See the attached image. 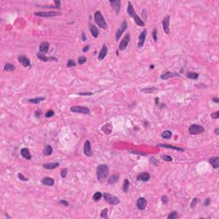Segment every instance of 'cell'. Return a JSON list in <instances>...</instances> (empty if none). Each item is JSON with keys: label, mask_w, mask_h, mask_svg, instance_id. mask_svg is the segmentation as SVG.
<instances>
[{"label": "cell", "mask_w": 219, "mask_h": 219, "mask_svg": "<svg viewBox=\"0 0 219 219\" xmlns=\"http://www.w3.org/2000/svg\"><path fill=\"white\" fill-rule=\"evenodd\" d=\"M97 178L98 181L101 183L105 182L109 177L110 175V168L107 164H100L97 167Z\"/></svg>", "instance_id": "cell-1"}, {"label": "cell", "mask_w": 219, "mask_h": 219, "mask_svg": "<svg viewBox=\"0 0 219 219\" xmlns=\"http://www.w3.org/2000/svg\"><path fill=\"white\" fill-rule=\"evenodd\" d=\"M128 10V15H129L130 17H133V21H134L135 24L138 25V26H140V27H144L145 26L144 21H142L137 15V14H136V12H135V10H134V9H133V4H132L131 2H128V10Z\"/></svg>", "instance_id": "cell-2"}, {"label": "cell", "mask_w": 219, "mask_h": 219, "mask_svg": "<svg viewBox=\"0 0 219 219\" xmlns=\"http://www.w3.org/2000/svg\"><path fill=\"white\" fill-rule=\"evenodd\" d=\"M94 19H95V22L98 25V27H101V28L106 30L107 29V23L106 22H105V18H104L102 13L100 12V11H96L95 13H94Z\"/></svg>", "instance_id": "cell-3"}, {"label": "cell", "mask_w": 219, "mask_h": 219, "mask_svg": "<svg viewBox=\"0 0 219 219\" xmlns=\"http://www.w3.org/2000/svg\"><path fill=\"white\" fill-rule=\"evenodd\" d=\"M103 197L104 199H105V201L109 203L110 205H112V206H116L120 203V199L116 196H114L110 193H103Z\"/></svg>", "instance_id": "cell-4"}, {"label": "cell", "mask_w": 219, "mask_h": 219, "mask_svg": "<svg viewBox=\"0 0 219 219\" xmlns=\"http://www.w3.org/2000/svg\"><path fill=\"white\" fill-rule=\"evenodd\" d=\"M70 110L74 113H80V114L84 115H90L91 111L87 107L85 106H80V105H75L70 108Z\"/></svg>", "instance_id": "cell-5"}, {"label": "cell", "mask_w": 219, "mask_h": 219, "mask_svg": "<svg viewBox=\"0 0 219 219\" xmlns=\"http://www.w3.org/2000/svg\"><path fill=\"white\" fill-rule=\"evenodd\" d=\"M188 131L191 134L193 135H196V134H199V133H202L205 131V128L201 125H199V124H193L189 127L188 128Z\"/></svg>", "instance_id": "cell-6"}, {"label": "cell", "mask_w": 219, "mask_h": 219, "mask_svg": "<svg viewBox=\"0 0 219 219\" xmlns=\"http://www.w3.org/2000/svg\"><path fill=\"white\" fill-rule=\"evenodd\" d=\"M34 15L37 16H41V17H53L57 16V15H60L61 13L60 12H54V11H48V12H34Z\"/></svg>", "instance_id": "cell-7"}, {"label": "cell", "mask_w": 219, "mask_h": 219, "mask_svg": "<svg viewBox=\"0 0 219 219\" xmlns=\"http://www.w3.org/2000/svg\"><path fill=\"white\" fill-rule=\"evenodd\" d=\"M130 41V34L128 33L126 34V36L123 38V40L120 42L119 44V50H121V52H123V50H124L127 48V46H128V43H129Z\"/></svg>", "instance_id": "cell-8"}, {"label": "cell", "mask_w": 219, "mask_h": 219, "mask_svg": "<svg viewBox=\"0 0 219 219\" xmlns=\"http://www.w3.org/2000/svg\"><path fill=\"white\" fill-rule=\"evenodd\" d=\"M170 15H166L162 21L163 29V31H164V33L166 34H168V35H169L170 33Z\"/></svg>", "instance_id": "cell-9"}, {"label": "cell", "mask_w": 219, "mask_h": 219, "mask_svg": "<svg viewBox=\"0 0 219 219\" xmlns=\"http://www.w3.org/2000/svg\"><path fill=\"white\" fill-rule=\"evenodd\" d=\"M127 27H128V23H127L126 21H123V22H122L120 28L117 30L116 33V41H118V40H120V38H121L122 34L123 33V32H125V30L127 29Z\"/></svg>", "instance_id": "cell-10"}, {"label": "cell", "mask_w": 219, "mask_h": 219, "mask_svg": "<svg viewBox=\"0 0 219 219\" xmlns=\"http://www.w3.org/2000/svg\"><path fill=\"white\" fill-rule=\"evenodd\" d=\"M83 151H84L85 155L87 157H92L93 156V153L92 151V146H91V143H90L89 140H87L84 144V148H83Z\"/></svg>", "instance_id": "cell-11"}, {"label": "cell", "mask_w": 219, "mask_h": 219, "mask_svg": "<svg viewBox=\"0 0 219 219\" xmlns=\"http://www.w3.org/2000/svg\"><path fill=\"white\" fill-rule=\"evenodd\" d=\"M136 206L138 209L140 210V211H144L147 206V200L143 197L139 198L136 203Z\"/></svg>", "instance_id": "cell-12"}, {"label": "cell", "mask_w": 219, "mask_h": 219, "mask_svg": "<svg viewBox=\"0 0 219 219\" xmlns=\"http://www.w3.org/2000/svg\"><path fill=\"white\" fill-rule=\"evenodd\" d=\"M146 33L147 31L146 29H144L143 31L140 33V36H139V42H138V48H141L145 44V41H146Z\"/></svg>", "instance_id": "cell-13"}, {"label": "cell", "mask_w": 219, "mask_h": 219, "mask_svg": "<svg viewBox=\"0 0 219 219\" xmlns=\"http://www.w3.org/2000/svg\"><path fill=\"white\" fill-rule=\"evenodd\" d=\"M110 4L113 8V10L116 11V15L119 14L120 9H121V1H120V0H114V1H113V0H110Z\"/></svg>", "instance_id": "cell-14"}, {"label": "cell", "mask_w": 219, "mask_h": 219, "mask_svg": "<svg viewBox=\"0 0 219 219\" xmlns=\"http://www.w3.org/2000/svg\"><path fill=\"white\" fill-rule=\"evenodd\" d=\"M37 57L38 58L41 60L42 62H57L58 59L57 57H45V55H41L40 53H38L37 54Z\"/></svg>", "instance_id": "cell-15"}, {"label": "cell", "mask_w": 219, "mask_h": 219, "mask_svg": "<svg viewBox=\"0 0 219 219\" xmlns=\"http://www.w3.org/2000/svg\"><path fill=\"white\" fill-rule=\"evenodd\" d=\"M176 76H179V74H177L176 72H165L163 73L162 75H161V79L162 80H168V79H170V78H173V77H176Z\"/></svg>", "instance_id": "cell-16"}, {"label": "cell", "mask_w": 219, "mask_h": 219, "mask_svg": "<svg viewBox=\"0 0 219 219\" xmlns=\"http://www.w3.org/2000/svg\"><path fill=\"white\" fill-rule=\"evenodd\" d=\"M209 163L211 164L214 169H218L219 167V158L218 157H212L208 160Z\"/></svg>", "instance_id": "cell-17"}, {"label": "cell", "mask_w": 219, "mask_h": 219, "mask_svg": "<svg viewBox=\"0 0 219 219\" xmlns=\"http://www.w3.org/2000/svg\"><path fill=\"white\" fill-rule=\"evenodd\" d=\"M17 59H18V61L23 65V67H25V68L30 67V60L27 58V57H24V56H19Z\"/></svg>", "instance_id": "cell-18"}, {"label": "cell", "mask_w": 219, "mask_h": 219, "mask_svg": "<svg viewBox=\"0 0 219 219\" xmlns=\"http://www.w3.org/2000/svg\"><path fill=\"white\" fill-rule=\"evenodd\" d=\"M150 180V175L147 172H142L138 175L137 176V181H148Z\"/></svg>", "instance_id": "cell-19"}, {"label": "cell", "mask_w": 219, "mask_h": 219, "mask_svg": "<svg viewBox=\"0 0 219 219\" xmlns=\"http://www.w3.org/2000/svg\"><path fill=\"white\" fill-rule=\"evenodd\" d=\"M108 53V49H107V46L105 45H103L102 49H101L99 54H98V60L99 61H102V60H104L105 58V57H106V55Z\"/></svg>", "instance_id": "cell-20"}, {"label": "cell", "mask_w": 219, "mask_h": 219, "mask_svg": "<svg viewBox=\"0 0 219 219\" xmlns=\"http://www.w3.org/2000/svg\"><path fill=\"white\" fill-rule=\"evenodd\" d=\"M89 29H90V32H91L92 35H93L94 38H98V34H99V31H98V27H96V26H94L93 24H89Z\"/></svg>", "instance_id": "cell-21"}, {"label": "cell", "mask_w": 219, "mask_h": 219, "mask_svg": "<svg viewBox=\"0 0 219 219\" xmlns=\"http://www.w3.org/2000/svg\"><path fill=\"white\" fill-rule=\"evenodd\" d=\"M50 45L48 42H43L40 45V52L41 53H47L49 50Z\"/></svg>", "instance_id": "cell-22"}, {"label": "cell", "mask_w": 219, "mask_h": 219, "mask_svg": "<svg viewBox=\"0 0 219 219\" xmlns=\"http://www.w3.org/2000/svg\"><path fill=\"white\" fill-rule=\"evenodd\" d=\"M42 184L45 186H49V187H52L54 185V180L52 178H50V177H45V178H43L42 180Z\"/></svg>", "instance_id": "cell-23"}, {"label": "cell", "mask_w": 219, "mask_h": 219, "mask_svg": "<svg viewBox=\"0 0 219 219\" xmlns=\"http://www.w3.org/2000/svg\"><path fill=\"white\" fill-rule=\"evenodd\" d=\"M21 154H22V156L25 159L30 160L32 158L31 153H29V151L27 148H22V150H21Z\"/></svg>", "instance_id": "cell-24"}, {"label": "cell", "mask_w": 219, "mask_h": 219, "mask_svg": "<svg viewBox=\"0 0 219 219\" xmlns=\"http://www.w3.org/2000/svg\"><path fill=\"white\" fill-rule=\"evenodd\" d=\"M58 166H59L58 163H44L43 164V167L46 170H55V169H57Z\"/></svg>", "instance_id": "cell-25"}, {"label": "cell", "mask_w": 219, "mask_h": 219, "mask_svg": "<svg viewBox=\"0 0 219 219\" xmlns=\"http://www.w3.org/2000/svg\"><path fill=\"white\" fill-rule=\"evenodd\" d=\"M119 175L118 174H114L112 176H110L109 178H108V183L109 184H115L116 183L117 181H119Z\"/></svg>", "instance_id": "cell-26"}, {"label": "cell", "mask_w": 219, "mask_h": 219, "mask_svg": "<svg viewBox=\"0 0 219 219\" xmlns=\"http://www.w3.org/2000/svg\"><path fill=\"white\" fill-rule=\"evenodd\" d=\"M158 146L160 147H164V148H169V149H172L175 150V151H184L183 148H181V147H177V146H170V145H163V144H158Z\"/></svg>", "instance_id": "cell-27"}, {"label": "cell", "mask_w": 219, "mask_h": 219, "mask_svg": "<svg viewBox=\"0 0 219 219\" xmlns=\"http://www.w3.org/2000/svg\"><path fill=\"white\" fill-rule=\"evenodd\" d=\"M101 129H102L104 133H106V134H110V133H111L112 132V125L110 123H107L104 127H102Z\"/></svg>", "instance_id": "cell-28"}, {"label": "cell", "mask_w": 219, "mask_h": 219, "mask_svg": "<svg viewBox=\"0 0 219 219\" xmlns=\"http://www.w3.org/2000/svg\"><path fill=\"white\" fill-rule=\"evenodd\" d=\"M141 93H146V94H151V93H153L155 92L158 91V88L157 87H146V88H142L141 90Z\"/></svg>", "instance_id": "cell-29"}, {"label": "cell", "mask_w": 219, "mask_h": 219, "mask_svg": "<svg viewBox=\"0 0 219 219\" xmlns=\"http://www.w3.org/2000/svg\"><path fill=\"white\" fill-rule=\"evenodd\" d=\"M45 99V98L44 97H39V98H31V99H28V103H31V104H40L41 101H44Z\"/></svg>", "instance_id": "cell-30"}, {"label": "cell", "mask_w": 219, "mask_h": 219, "mask_svg": "<svg viewBox=\"0 0 219 219\" xmlns=\"http://www.w3.org/2000/svg\"><path fill=\"white\" fill-rule=\"evenodd\" d=\"M43 153H44V155L50 156V154L52 153V147L50 146H49V145H47V146H45V147L44 148Z\"/></svg>", "instance_id": "cell-31"}, {"label": "cell", "mask_w": 219, "mask_h": 219, "mask_svg": "<svg viewBox=\"0 0 219 219\" xmlns=\"http://www.w3.org/2000/svg\"><path fill=\"white\" fill-rule=\"evenodd\" d=\"M102 197H103V193H100V192H96V193L93 194V199L94 201L98 202V201H99L101 199H102Z\"/></svg>", "instance_id": "cell-32"}, {"label": "cell", "mask_w": 219, "mask_h": 219, "mask_svg": "<svg viewBox=\"0 0 219 219\" xmlns=\"http://www.w3.org/2000/svg\"><path fill=\"white\" fill-rule=\"evenodd\" d=\"M187 76L189 79L192 80H197L199 78V74L198 73H194V72H188L187 74Z\"/></svg>", "instance_id": "cell-33"}, {"label": "cell", "mask_w": 219, "mask_h": 219, "mask_svg": "<svg viewBox=\"0 0 219 219\" xmlns=\"http://www.w3.org/2000/svg\"><path fill=\"white\" fill-rule=\"evenodd\" d=\"M171 136H172V133H171V131H170V130H165L164 132L162 133V137L163 139L169 140L171 138Z\"/></svg>", "instance_id": "cell-34"}, {"label": "cell", "mask_w": 219, "mask_h": 219, "mask_svg": "<svg viewBox=\"0 0 219 219\" xmlns=\"http://www.w3.org/2000/svg\"><path fill=\"white\" fill-rule=\"evenodd\" d=\"M4 70L7 71V72H11V71L15 70V66L11 63H6L4 65Z\"/></svg>", "instance_id": "cell-35"}, {"label": "cell", "mask_w": 219, "mask_h": 219, "mask_svg": "<svg viewBox=\"0 0 219 219\" xmlns=\"http://www.w3.org/2000/svg\"><path fill=\"white\" fill-rule=\"evenodd\" d=\"M129 185H130V183H129V181H128V180L126 179L125 181H124V183L123 185V191L124 193H128V188H129Z\"/></svg>", "instance_id": "cell-36"}, {"label": "cell", "mask_w": 219, "mask_h": 219, "mask_svg": "<svg viewBox=\"0 0 219 219\" xmlns=\"http://www.w3.org/2000/svg\"><path fill=\"white\" fill-rule=\"evenodd\" d=\"M168 219H176L178 217V214H177L176 211H172V212H170L169 215H168Z\"/></svg>", "instance_id": "cell-37"}, {"label": "cell", "mask_w": 219, "mask_h": 219, "mask_svg": "<svg viewBox=\"0 0 219 219\" xmlns=\"http://www.w3.org/2000/svg\"><path fill=\"white\" fill-rule=\"evenodd\" d=\"M75 66H76V63H75V62L72 59H70L68 61V63H67V68H69V69L72 68V67H75Z\"/></svg>", "instance_id": "cell-38"}, {"label": "cell", "mask_w": 219, "mask_h": 219, "mask_svg": "<svg viewBox=\"0 0 219 219\" xmlns=\"http://www.w3.org/2000/svg\"><path fill=\"white\" fill-rule=\"evenodd\" d=\"M150 162H151V164H153L154 166H158L159 164V161L154 158V157H151V158H150Z\"/></svg>", "instance_id": "cell-39"}, {"label": "cell", "mask_w": 219, "mask_h": 219, "mask_svg": "<svg viewBox=\"0 0 219 219\" xmlns=\"http://www.w3.org/2000/svg\"><path fill=\"white\" fill-rule=\"evenodd\" d=\"M100 217L105 218V219L108 218V209L107 208H105L102 211V212H101V214H100Z\"/></svg>", "instance_id": "cell-40"}, {"label": "cell", "mask_w": 219, "mask_h": 219, "mask_svg": "<svg viewBox=\"0 0 219 219\" xmlns=\"http://www.w3.org/2000/svg\"><path fill=\"white\" fill-rule=\"evenodd\" d=\"M161 158H162V159H163L164 161H167V162H170V161H172V158L169 155H166V154H164V155H162L161 156Z\"/></svg>", "instance_id": "cell-41"}, {"label": "cell", "mask_w": 219, "mask_h": 219, "mask_svg": "<svg viewBox=\"0 0 219 219\" xmlns=\"http://www.w3.org/2000/svg\"><path fill=\"white\" fill-rule=\"evenodd\" d=\"M153 40L155 42L158 41V30L157 28H154L153 31Z\"/></svg>", "instance_id": "cell-42"}, {"label": "cell", "mask_w": 219, "mask_h": 219, "mask_svg": "<svg viewBox=\"0 0 219 219\" xmlns=\"http://www.w3.org/2000/svg\"><path fill=\"white\" fill-rule=\"evenodd\" d=\"M78 63L79 64H83L87 62V58L85 57H80L79 58H78Z\"/></svg>", "instance_id": "cell-43"}, {"label": "cell", "mask_w": 219, "mask_h": 219, "mask_svg": "<svg viewBox=\"0 0 219 219\" xmlns=\"http://www.w3.org/2000/svg\"><path fill=\"white\" fill-rule=\"evenodd\" d=\"M197 202H198L197 198H193V200H192V202H191V206H190L191 208H192V209L194 208V207L196 206V205H197Z\"/></svg>", "instance_id": "cell-44"}, {"label": "cell", "mask_w": 219, "mask_h": 219, "mask_svg": "<svg viewBox=\"0 0 219 219\" xmlns=\"http://www.w3.org/2000/svg\"><path fill=\"white\" fill-rule=\"evenodd\" d=\"M67 174H68V170L67 169H63L61 170V176L62 178H65Z\"/></svg>", "instance_id": "cell-45"}, {"label": "cell", "mask_w": 219, "mask_h": 219, "mask_svg": "<svg viewBox=\"0 0 219 219\" xmlns=\"http://www.w3.org/2000/svg\"><path fill=\"white\" fill-rule=\"evenodd\" d=\"M54 111L53 110H48V111L46 112V114H45V117H52V116H54Z\"/></svg>", "instance_id": "cell-46"}, {"label": "cell", "mask_w": 219, "mask_h": 219, "mask_svg": "<svg viewBox=\"0 0 219 219\" xmlns=\"http://www.w3.org/2000/svg\"><path fill=\"white\" fill-rule=\"evenodd\" d=\"M211 118H213V119H217V118H219V111H216V112H214V113H211Z\"/></svg>", "instance_id": "cell-47"}, {"label": "cell", "mask_w": 219, "mask_h": 219, "mask_svg": "<svg viewBox=\"0 0 219 219\" xmlns=\"http://www.w3.org/2000/svg\"><path fill=\"white\" fill-rule=\"evenodd\" d=\"M18 177H19V179L22 180V181H28V178H27V177L23 176V175L20 174V173L18 174Z\"/></svg>", "instance_id": "cell-48"}, {"label": "cell", "mask_w": 219, "mask_h": 219, "mask_svg": "<svg viewBox=\"0 0 219 219\" xmlns=\"http://www.w3.org/2000/svg\"><path fill=\"white\" fill-rule=\"evenodd\" d=\"M78 94L81 96H91V95H93V93H92V92H87V93H79Z\"/></svg>", "instance_id": "cell-49"}, {"label": "cell", "mask_w": 219, "mask_h": 219, "mask_svg": "<svg viewBox=\"0 0 219 219\" xmlns=\"http://www.w3.org/2000/svg\"><path fill=\"white\" fill-rule=\"evenodd\" d=\"M162 199V202L163 203V204H166V203L169 201V198H168V196H166V195L162 196V199Z\"/></svg>", "instance_id": "cell-50"}, {"label": "cell", "mask_w": 219, "mask_h": 219, "mask_svg": "<svg viewBox=\"0 0 219 219\" xmlns=\"http://www.w3.org/2000/svg\"><path fill=\"white\" fill-rule=\"evenodd\" d=\"M129 153H134V154H139V155H142V156H146V153H141V151H129Z\"/></svg>", "instance_id": "cell-51"}, {"label": "cell", "mask_w": 219, "mask_h": 219, "mask_svg": "<svg viewBox=\"0 0 219 219\" xmlns=\"http://www.w3.org/2000/svg\"><path fill=\"white\" fill-rule=\"evenodd\" d=\"M59 204L62 205V206H69V202L66 201V200H60L59 201Z\"/></svg>", "instance_id": "cell-52"}, {"label": "cell", "mask_w": 219, "mask_h": 219, "mask_svg": "<svg viewBox=\"0 0 219 219\" xmlns=\"http://www.w3.org/2000/svg\"><path fill=\"white\" fill-rule=\"evenodd\" d=\"M210 203H211V199H206V201H205V203H204V205H205V206H208L209 205H210Z\"/></svg>", "instance_id": "cell-53"}, {"label": "cell", "mask_w": 219, "mask_h": 219, "mask_svg": "<svg viewBox=\"0 0 219 219\" xmlns=\"http://www.w3.org/2000/svg\"><path fill=\"white\" fill-rule=\"evenodd\" d=\"M89 49H90V46H89V45H86V46H85L84 48H83V52H88Z\"/></svg>", "instance_id": "cell-54"}, {"label": "cell", "mask_w": 219, "mask_h": 219, "mask_svg": "<svg viewBox=\"0 0 219 219\" xmlns=\"http://www.w3.org/2000/svg\"><path fill=\"white\" fill-rule=\"evenodd\" d=\"M212 101H213L214 103L218 104V103H219V98H212Z\"/></svg>", "instance_id": "cell-55"}, {"label": "cell", "mask_w": 219, "mask_h": 219, "mask_svg": "<svg viewBox=\"0 0 219 219\" xmlns=\"http://www.w3.org/2000/svg\"><path fill=\"white\" fill-rule=\"evenodd\" d=\"M81 38H82V41H86V34H85V33H82Z\"/></svg>", "instance_id": "cell-56"}, {"label": "cell", "mask_w": 219, "mask_h": 219, "mask_svg": "<svg viewBox=\"0 0 219 219\" xmlns=\"http://www.w3.org/2000/svg\"><path fill=\"white\" fill-rule=\"evenodd\" d=\"M215 133L216 135H219V128H215Z\"/></svg>", "instance_id": "cell-57"}, {"label": "cell", "mask_w": 219, "mask_h": 219, "mask_svg": "<svg viewBox=\"0 0 219 219\" xmlns=\"http://www.w3.org/2000/svg\"><path fill=\"white\" fill-rule=\"evenodd\" d=\"M40 114H41V112L40 111V110H38V111L36 112V115H37V116H38V117L40 116Z\"/></svg>", "instance_id": "cell-58"}, {"label": "cell", "mask_w": 219, "mask_h": 219, "mask_svg": "<svg viewBox=\"0 0 219 219\" xmlns=\"http://www.w3.org/2000/svg\"><path fill=\"white\" fill-rule=\"evenodd\" d=\"M158 100H159V99H158V98H155V104H156V105H158Z\"/></svg>", "instance_id": "cell-59"}, {"label": "cell", "mask_w": 219, "mask_h": 219, "mask_svg": "<svg viewBox=\"0 0 219 219\" xmlns=\"http://www.w3.org/2000/svg\"><path fill=\"white\" fill-rule=\"evenodd\" d=\"M154 68V65H151L150 66V69H153Z\"/></svg>", "instance_id": "cell-60"}]
</instances>
